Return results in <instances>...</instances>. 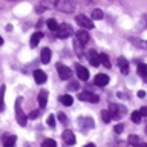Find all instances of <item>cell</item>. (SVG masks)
I'll list each match as a JSON object with an SVG mask.
<instances>
[{"label": "cell", "instance_id": "9a60e30c", "mask_svg": "<svg viewBox=\"0 0 147 147\" xmlns=\"http://www.w3.org/2000/svg\"><path fill=\"white\" fill-rule=\"evenodd\" d=\"M51 57H52V54H51V51L48 48H45L43 51H41V63H45V64H48L51 61Z\"/></svg>", "mask_w": 147, "mask_h": 147}, {"label": "cell", "instance_id": "f546056e", "mask_svg": "<svg viewBox=\"0 0 147 147\" xmlns=\"http://www.w3.org/2000/svg\"><path fill=\"white\" fill-rule=\"evenodd\" d=\"M130 118H132V121H133V123H140L142 117H141V113H140V112H133Z\"/></svg>", "mask_w": 147, "mask_h": 147}, {"label": "cell", "instance_id": "d4e9b609", "mask_svg": "<svg viewBox=\"0 0 147 147\" xmlns=\"http://www.w3.org/2000/svg\"><path fill=\"white\" fill-rule=\"evenodd\" d=\"M138 74H140L141 77H146L147 75V64H144V63L138 64Z\"/></svg>", "mask_w": 147, "mask_h": 147}, {"label": "cell", "instance_id": "1f68e13d", "mask_svg": "<svg viewBox=\"0 0 147 147\" xmlns=\"http://www.w3.org/2000/svg\"><path fill=\"white\" fill-rule=\"evenodd\" d=\"M43 146H45V147H48V146L55 147V146H57V142H55L54 140H45V141H43Z\"/></svg>", "mask_w": 147, "mask_h": 147}, {"label": "cell", "instance_id": "277c9868", "mask_svg": "<svg viewBox=\"0 0 147 147\" xmlns=\"http://www.w3.org/2000/svg\"><path fill=\"white\" fill-rule=\"evenodd\" d=\"M72 34H74V29L67 25V23L58 25V28H57V37L58 38H67V37H71Z\"/></svg>", "mask_w": 147, "mask_h": 147}, {"label": "cell", "instance_id": "7c38bea8", "mask_svg": "<svg viewBox=\"0 0 147 147\" xmlns=\"http://www.w3.org/2000/svg\"><path fill=\"white\" fill-rule=\"evenodd\" d=\"M109 83V77L106 75V74H98V75L95 77V84L96 86H106Z\"/></svg>", "mask_w": 147, "mask_h": 147}, {"label": "cell", "instance_id": "83f0119b", "mask_svg": "<svg viewBox=\"0 0 147 147\" xmlns=\"http://www.w3.org/2000/svg\"><path fill=\"white\" fill-rule=\"evenodd\" d=\"M74 48H75L77 55H80V57H81V55H83V52H81V43H80V41H78L77 38L74 40Z\"/></svg>", "mask_w": 147, "mask_h": 147}, {"label": "cell", "instance_id": "ba28073f", "mask_svg": "<svg viewBox=\"0 0 147 147\" xmlns=\"http://www.w3.org/2000/svg\"><path fill=\"white\" fill-rule=\"evenodd\" d=\"M78 123H80V129L81 130H89V129H94L95 127V124H94V119L92 118H84V117H81V118H78Z\"/></svg>", "mask_w": 147, "mask_h": 147}, {"label": "cell", "instance_id": "44dd1931", "mask_svg": "<svg viewBox=\"0 0 147 147\" xmlns=\"http://www.w3.org/2000/svg\"><path fill=\"white\" fill-rule=\"evenodd\" d=\"M98 58H100V63H103V66L110 67V60H109V57H107V54L101 52V54H98Z\"/></svg>", "mask_w": 147, "mask_h": 147}, {"label": "cell", "instance_id": "d6986e66", "mask_svg": "<svg viewBox=\"0 0 147 147\" xmlns=\"http://www.w3.org/2000/svg\"><path fill=\"white\" fill-rule=\"evenodd\" d=\"M41 37H43V34H41L40 31H38V32H35V34L31 37V41H29L31 48H35V46L38 45V41H40V38H41Z\"/></svg>", "mask_w": 147, "mask_h": 147}, {"label": "cell", "instance_id": "f35d334b", "mask_svg": "<svg viewBox=\"0 0 147 147\" xmlns=\"http://www.w3.org/2000/svg\"><path fill=\"white\" fill-rule=\"evenodd\" d=\"M9 2H12V0H9Z\"/></svg>", "mask_w": 147, "mask_h": 147}, {"label": "cell", "instance_id": "d590c367", "mask_svg": "<svg viewBox=\"0 0 147 147\" xmlns=\"http://www.w3.org/2000/svg\"><path fill=\"white\" fill-rule=\"evenodd\" d=\"M140 113H141V117H147V107H141Z\"/></svg>", "mask_w": 147, "mask_h": 147}, {"label": "cell", "instance_id": "5b68a950", "mask_svg": "<svg viewBox=\"0 0 147 147\" xmlns=\"http://www.w3.org/2000/svg\"><path fill=\"white\" fill-rule=\"evenodd\" d=\"M77 23H78V26H81L83 29H94V22L90 20L89 17H86V16H77Z\"/></svg>", "mask_w": 147, "mask_h": 147}, {"label": "cell", "instance_id": "3957f363", "mask_svg": "<svg viewBox=\"0 0 147 147\" xmlns=\"http://www.w3.org/2000/svg\"><path fill=\"white\" fill-rule=\"evenodd\" d=\"M16 118H17V123L20 126H26V121H28V117L25 115V112L22 110V98L18 96L17 101H16Z\"/></svg>", "mask_w": 147, "mask_h": 147}, {"label": "cell", "instance_id": "ffe728a7", "mask_svg": "<svg viewBox=\"0 0 147 147\" xmlns=\"http://www.w3.org/2000/svg\"><path fill=\"white\" fill-rule=\"evenodd\" d=\"M129 144H132V146H146L144 142L140 140V136H136V135H130V136H129Z\"/></svg>", "mask_w": 147, "mask_h": 147}, {"label": "cell", "instance_id": "2e32d148", "mask_svg": "<svg viewBox=\"0 0 147 147\" xmlns=\"http://www.w3.org/2000/svg\"><path fill=\"white\" fill-rule=\"evenodd\" d=\"M89 58H90V64L92 66H98L100 64V58H98V52H96V51H90L89 52Z\"/></svg>", "mask_w": 147, "mask_h": 147}, {"label": "cell", "instance_id": "74e56055", "mask_svg": "<svg viewBox=\"0 0 147 147\" xmlns=\"http://www.w3.org/2000/svg\"><path fill=\"white\" fill-rule=\"evenodd\" d=\"M2 45H3V38L0 37V46H2Z\"/></svg>", "mask_w": 147, "mask_h": 147}, {"label": "cell", "instance_id": "4fadbf2b", "mask_svg": "<svg viewBox=\"0 0 147 147\" xmlns=\"http://www.w3.org/2000/svg\"><path fill=\"white\" fill-rule=\"evenodd\" d=\"M46 74L43 72V71H38V69H37V71L34 72V80H35V83H38V84H43V83L46 81Z\"/></svg>", "mask_w": 147, "mask_h": 147}, {"label": "cell", "instance_id": "836d02e7", "mask_svg": "<svg viewBox=\"0 0 147 147\" xmlns=\"http://www.w3.org/2000/svg\"><path fill=\"white\" fill-rule=\"evenodd\" d=\"M123 129H124V126H123V124H117L113 130H115V133H121V132H123Z\"/></svg>", "mask_w": 147, "mask_h": 147}, {"label": "cell", "instance_id": "52a82bcc", "mask_svg": "<svg viewBox=\"0 0 147 147\" xmlns=\"http://www.w3.org/2000/svg\"><path fill=\"white\" fill-rule=\"evenodd\" d=\"M78 100L89 101V103H98V101H100L98 95L92 94V92H80V94H78Z\"/></svg>", "mask_w": 147, "mask_h": 147}, {"label": "cell", "instance_id": "9c48e42d", "mask_svg": "<svg viewBox=\"0 0 147 147\" xmlns=\"http://www.w3.org/2000/svg\"><path fill=\"white\" fill-rule=\"evenodd\" d=\"M77 75H78V78L80 80H83V81H87L89 80V71L84 67V66H81V64H77Z\"/></svg>", "mask_w": 147, "mask_h": 147}, {"label": "cell", "instance_id": "4316f807", "mask_svg": "<svg viewBox=\"0 0 147 147\" xmlns=\"http://www.w3.org/2000/svg\"><path fill=\"white\" fill-rule=\"evenodd\" d=\"M48 28L51 31H57V28H58V23L57 20H54V18H51V20H48Z\"/></svg>", "mask_w": 147, "mask_h": 147}, {"label": "cell", "instance_id": "f1b7e54d", "mask_svg": "<svg viewBox=\"0 0 147 147\" xmlns=\"http://www.w3.org/2000/svg\"><path fill=\"white\" fill-rule=\"evenodd\" d=\"M46 123H48V126H49L51 129H54V127H55V117H54V115H49L48 119H46Z\"/></svg>", "mask_w": 147, "mask_h": 147}, {"label": "cell", "instance_id": "cb8c5ba5", "mask_svg": "<svg viewBox=\"0 0 147 147\" xmlns=\"http://www.w3.org/2000/svg\"><path fill=\"white\" fill-rule=\"evenodd\" d=\"M103 17H104V14L101 9H94V11H92V18H94V20H101Z\"/></svg>", "mask_w": 147, "mask_h": 147}, {"label": "cell", "instance_id": "8992f818", "mask_svg": "<svg viewBox=\"0 0 147 147\" xmlns=\"http://www.w3.org/2000/svg\"><path fill=\"white\" fill-rule=\"evenodd\" d=\"M57 72H58V75H60L61 80H69L71 75H72L71 69H69L67 66H64V64H61V63H57Z\"/></svg>", "mask_w": 147, "mask_h": 147}, {"label": "cell", "instance_id": "ab89813d", "mask_svg": "<svg viewBox=\"0 0 147 147\" xmlns=\"http://www.w3.org/2000/svg\"><path fill=\"white\" fill-rule=\"evenodd\" d=\"M146 46H147V43H146Z\"/></svg>", "mask_w": 147, "mask_h": 147}, {"label": "cell", "instance_id": "484cf974", "mask_svg": "<svg viewBox=\"0 0 147 147\" xmlns=\"http://www.w3.org/2000/svg\"><path fill=\"white\" fill-rule=\"evenodd\" d=\"M101 119H103L104 123H110V119H112V117H110L109 110H101Z\"/></svg>", "mask_w": 147, "mask_h": 147}, {"label": "cell", "instance_id": "e0dca14e", "mask_svg": "<svg viewBox=\"0 0 147 147\" xmlns=\"http://www.w3.org/2000/svg\"><path fill=\"white\" fill-rule=\"evenodd\" d=\"M16 140H17V138L14 136V135H5V136H3V146L11 147V146L16 144Z\"/></svg>", "mask_w": 147, "mask_h": 147}, {"label": "cell", "instance_id": "8fae6325", "mask_svg": "<svg viewBox=\"0 0 147 147\" xmlns=\"http://www.w3.org/2000/svg\"><path fill=\"white\" fill-rule=\"evenodd\" d=\"M63 141L66 142L67 146L75 144V136H74V132L72 130H64L63 132Z\"/></svg>", "mask_w": 147, "mask_h": 147}, {"label": "cell", "instance_id": "6da1fadb", "mask_svg": "<svg viewBox=\"0 0 147 147\" xmlns=\"http://www.w3.org/2000/svg\"><path fill=\"white\" fill-rule=\"evenodd\" d=\"M55 8L61 12L72 14L75 11V3H74V0H57L55 2Z\"/></svg>", "mask_w": 147, "mask_h": 147}, {"label": "cell", "instance_id": "30bf717a", "mask_svg": "<svg viewBox=\"0 0 147 147\" xmlns=\"http://www.w3.org/2000/svg\"><path fill=\"white\" fill-rule=\"evenodd\" d=\"M89 38H90V35L87 34V29H80L77 32V40L80 41L81 45H86L87 41H89Z\"/></svg>", "mask_w": 147, "mask_h": 147}, {"label": "cell", "instance_id": "4dcf8cb0", "mask_svg": "<svg viewBox=\"0 0 147 147\" xmlns=\"http://www.w3.org/2000/svg\"><path fill=\"white\" fill-rule=\"evenodd\" d=\"M67 89H69V90H78V89H80V86H78L77 81H72V83H69Z\"/></svg>", "mask_w": 147, "mask_h": 147}, {"label": "cell", "instance_id": "7402d4cb", "mask_svg": "<svg viewBox=\"0 0 147 147\" xmlns=\"http://www.w3.org/2000/svg\"><path fill=\"white\" fill-rule=\"evenodd\" d=\"M60 101H61V104H64V106H72L74 98L71 95H61L60 96Z\"/></svg>", "mask_w": 147, "mask_h": 147}, {"label": "cell", "instance_id": "5bb4252c", "mask_svg": "<svg viewBox=\"0 0 147 147\" xmlns=\"http://www.w3.org/2000/svg\"><path fill=\"white\" fill-rule=\"evenodd\" d=\"M46 103H48V92L41 90L40 94H38V104H40V107L45 109L46 107Z\"/></svg>", "mask_w": 147, "mask_h": 147}, {"label": "cell", "instance_id": "ac0fdd59", "mask_svg": "<svg viewBox=\"0 0 147 147\" xmlns=\"http://www.w3.org/2000/svg\"><path fill=\"white\" fill-rule=\"evenodd\" d=\"M118 64H119V69L123 71V74H127L129 72V63H127V60L124 58V57H119L118 58Z\"/></svg>", "mask_w": 147, "mask_h": 147}, {"label": "cell", "instance_id": "603a6c76", "mask_svg": "<svg viewBox=\"0 0 147 147\" xmlns=\"http://www.w3.org/2000/svg\"><path fill=\"white\" fill-rule=\"evenodd\" d=\"M5 110V86L0 87V112Z\"/></svg>", "mask_w": 147, "mask_h": 147}, {"label": "cell", "instance_id": "d6a6232c", "mask_svg": "<svg viewBox=\"0 0 147 147\" xmlns=\"http://www.w3.org/2000/svg\"><path fill=\"white\" fill-rule=\"evenodd\" d=\"M38 115H40V112H38V110H32V112L29 113V117H28V118H31V119H35L37 117H38Z\"/></svg>", "mask_w": 147, "mask_h": 147}, {"label": "cell", "instance_id": "8d00e7d4", "mask_svg": "<svg viewBox=\"0 0 147 147\" xmlns=\"http://www.w3.org/2000/svg\"><path fill=\"white\" fill-rule=\"evenodd\" d=\"M138 96H140V98H144V96H146V92H144V90H140V92H138Z\"/></svg>", "mask_w": 147, "mask_h": 147}, {"label": "cell", "instance_id": "e575fe53", "mask_svg": "<svg viewBox=\"0 0 147 147\" xmlns=\"http://www.w3.org/2000/svg\"><path fill=\"white\" fill-rule=\"evenodd\" d=\"M58 119H60V121H61V123H66V121H67L66 115H64L63 112H60V113H58Z\"/></svg>", "mask_w": 147, "mask_h": 147}, {"label": "cell", "instance_id": "7a4b0ae2", "mask_svg": "<svg viewBox=\"0 0 147 147\" xmlns=\"http://www.w3.org/2000/svg\"><path fill=\"white\" fill-rule=\"evenodd\" d=\"M126 112H127V109L124 107L123 104H115V103L109 104V113H110V117H112V118L119 119L121 117L126 115Z\"/></svg>", "mask_w": 147, "mask_h": 147}]
</instances>
